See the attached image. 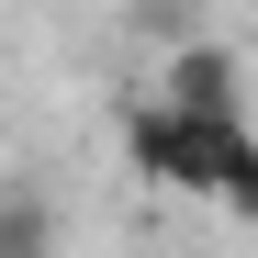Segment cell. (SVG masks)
<instances>
[{
    "label": "cell",
    "mask_w": 258,
    "mask_h": 258,
    "mask_svg": "<svg viewBox=\"0 0 258 258\" xmlns=\"http://www.w3.org/2000/svg\"><path fill=\"white\" fill-rule=\"evenodd\" d=\"M123 157H135V180L191 191L213 213H236V225H258V123H247V101L202 112V101L135 90V101H123Z\"/></svg>",
    "instance_id": "obj_1"
},
{
    "label": "cell",
    "mask_w": 258,
    "mask_h": 258,
    "mask_svg": "<svg viewBox=\"0 0 258 258\" xmlns=\"http://www.w3.org/2000/svg\"><path fill=\"white\" fill-rule=\"evenodd\" d=\"M0 258H56V202L45 191H0Z\"/></svg>",
    "instance_id": "obj_2"
}]
</instances>
